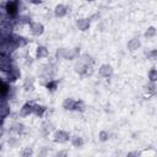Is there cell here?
I'll return each mask as SVG.
<instances>
[{"mask_svg":"<svg viewBox=\"0 0 157 157\" xmlns=\"http://www.w3.org/2000/svg\"><path fill=\"white\" fill-rule=\"evenodd\" d=\"M2 11L6 13L9 18H16L18 15V1L17 0H7L1 5Z\"/></svg>","mask_w":157,"mask_h":157,"instance_id":"cell-1","label":"cell"},{"mask_svg":"<svg viewBox=\"0 0 157 157\" xmlns=\"http://www.w3.org/2000/svg\"><path fill=\"white\" fill-rule=\"evenodd\" d=\"M70 139V134L65 130H55L53 134V141L55 144H66Z\"/></svg>","mask_w":157,"mask_h":157,"instance_id":"cell-2","label":"cell"},{"mask_svg":"<svg viewBox=\"0 0 157 157\" xmlns=\"http://www.w3.org/2000/svg\"><path fill=\"white\" fill-rule=\"evenodd\" d=\"M28 27H29L31 33H32L33 36H36V37H39V36H42V34L44 33V26H43V23H40V22L31 21V22L28 23Z\"/></svg>","mask_w":157,"mask_h":157,"instance_id":"cell-3","label":"cell"},{"mask_svg":"<svg viewBox=\"0 0 157 157\" xmlns=\"http://www.w3.org/2000/svg\"><path fill=\"white\" fill-rule=\"evenodd\" d=\"M10 39L12 40V43H13V45H15L16 49L26 47V45L28 44V42H29L26 37H22V36H20V34H13V33L10 36Z\"/></svg>","mask_w":157,"mask_h":157,"instance_id":"cell-4","label":"cell"},{"mask_svg":"<svg viewBox=\"0 0 157 157\" xmlns=\"http://www.w3.org/2000/svg\"><path fill=\"white\" fill-rule=\"evenodd\" d=\"M12 66H13V64H12V60H11V55H10V54H1L0 67H1L2 72L6 74Z\"/></svg>","mask_w":157,"mask_h":157,"instance_id":"cell-5","label":"cell"},{"mask_svg":"<svg viewBox=\"0 0 157 157\" xmlns=\"http://www.w3.org/2000/svg\"><path fill=\"white\" fill-rule=\"evenodd\" d=\"M113 72H114V69L110 64H102L98 69V74L102 76V77H105V78H109L113 76Z\"/></svg>","mask_w":157,"mask_h":157,"instance_id":"cell-6","label":"cell"},{"mask_svg":"<svg viewBox=\"0 0 157 157\" xmlns=\"http://www.w3.org/2000/svg\"><path fill=\"white\" fill-rule=\"evenodd\" d=\"M21 77V71L16 67V66H12L7 72H6V80L11 83V82H16L18 78Z\"/></svg>","mask_w":157,"mask_h":157,"instance_id":"cell-7","label":"cell"},{"mask_svg":"<svg viewBox=\"0 0 157 157\" xmlns=\"http://www.w3.org/2000/svg\"><path fill=\"white\" fill-rule=\"evenodd\" d=\"M33 109H34V104L31 102H26L23 103V105L20 108V117L25 118V117H29L31 114H33Z\"/></svg>","mask_w":157,"mask_h":157,"instance_id":"cell-8","label":"cell"},{"mask_svg":"<svg viewBox=\"0 0 157 157\" xmlns=\"http://www.w3.org/2000/svg\"><path fill=\"white\" fill-rule=\"evenodd\" d=\"M67 11H69V9H67V6H65L64 4H58V5L54 7V10H53L54 16L58 17V18L65 17V16L67 15Z\"/></svg>","mask_w":157,"mask_h":157,"instance_id":"cell-9","label":"cell"},{"mask_svg":"<svg viewBox=\"0 0 157 157\" xmlns=\"http://www.w3.org/2000/svg\"><path fill=\"white\" fill-rule=\"evenodd\" d=\"M10 130H11V132H13L15 135L21 136V135H23V134L26 132V125L22 124V123H20V121H16V123H13V124L10 126Z\"/></svg>","mask_w":157,"mask_h":157,"instance_id":"cell-10","label":"cell"},{"mask_svg":"<svg viewBox=\"0 0 157 157\" xmlns=\"http://www.w3.org/2000/svg\"><path fill=\"white\" fill-rule=\"evenodd\" d=\"M90 25H91V23H90V20H88V18L80 17V18L76 20V27H77V29L81 31V32L87 31V29L90 28Z\"/></svg>","mask_w":157,"mask_h":157,"instance_id":"cell-11","label":"cell"},{"mask_svg":"<svg viewBox=\"0 0 157 157\" xmlns=\"http://www.w3.org/2000/svg\"><path fill=\"white\" fill-rule=\"evenodd\" d=\"M126 48H128L129 52H135V50H137V49L141 48V40H140L139 38L134 37V38H131V39L128 42Z\"/></svg>","mask_w":157,"mask_h":157,"instance_id":"cell-12","label":"cell"},{"mask_svg":"<svg viewBox=\"0 0 157 157\" xmlns=\"http://www.w3.org/2000/svg\"><path fill=\"white\" fill-rule=\"evenodd\" d=\"M55 74V65L49 63L45 66H43V76H45L48 80H50Z\"/></svg>","mask_w":157,"mask_h":157,"instance_id":"cell-13","label":"cell"},{"mask_svg":"<svg viewBox=\"0 0 157 157\" xmlns=\"http://www.w3.org/2000/svg\"><path fill=\"white\" fill-rule=\"evenodd\" d=\"M49 56V50L44 45H38L36 49V58L37 59H44Z\"/></svg>","mask_w":157,"mask_h":157,"instance_id":"cell-14","label":"cell"},{"mask_svg":"<svg viewBox=\"0 0 157 157\" xmlns=\"http://www.w3.org/2000/svg\"><path fill=\"white\" fill-rule=\"evenodd\" d=\"M61 105H63L64 110H69V112H72V110H75L76 99H74V98H71V97H70V98H65Z\"/></svg>","mask_w":157,"mask_h":157,"instance_id":"cell-15","label":"cell"},{"mask_svg":"<svg viewBox=\"0 0 157 157\" xmlns=\"http://www.w3.org/2000/svg\"><path fill=\"white\" fill-rule=\"evenodd\" d=\"M10 91H11L10 82L2 80V82H1V97H2V99H7V97L10 96Z\"/></svg>","mask_w":157,"mask_h":157,"instance_id":"cell-16","label":"cell"},{"mask_svg":"<svg viewBox=\"0 0 157 157\" xmlns=\"http://www.w3.org/2000/svg\"><path fill=\"white\" fill-rule=\"evenodd\" d=\"M0 109H1V118H2V120H5L10 115V113H11L10 104L7 103L6 99H2V103H1V108Z\"/></svg>","mask_w":157,"mask_h":157,"instance_id":"cell-17","label":"cell"},{"mask_svg":"<svg viewBox=\"0 0 157 157\" xmlns=\"http://www.w3.org/2000/svg\"><path fill=\"white\" fill-rule=\"evenodd\" d=\"M23 90L26 92H32L34 90V80L32 77H26L23 80Z\"/></svg>","mask_w":157,"mask_h":157,"instance_id":"cell-18","label":"cell"},{"mask_svg":"<svg viewBox=\"0 0 157 157\" xmlns=\"http://www.w3.org/2000/svg\"><path fill=\"white\" fill-rule=\"evenodd\" d=\"M40 131H42V134L43 135H49L50 132H53L54 131V125L50 123V121H44L43 124H42V126H40Z\"/></svg>","mask_w":157,"mask_h":157,"instance_id":"cell-19","label":"cell"},{"mask_svg":"<svg viewBox=\"0 0 157 157\" xmlns=\"http://www.w3.org/2000/svg\"><path fill=\"white\" fill-rule=\"evenodd\" d=\"M70 141H71V145H72L74 147H76V148L82 147V146L85 145V140H83V137L80 136V135H74V136L70 139Z\"/></svg>","mask_w":157,"mask_h":157,"instance_id":"cell-20","label":"cell"},{"mask_svg":"<svg viewBox=\"0 0 157 157\" xmlns=\"http://www.w3.org/2000/svg\"><path fill=\"white\" fill-rule=\"evenodd\" d=\"M58 87H59V80H56V78H50V80H48V82L45 83V88H47L49 92H55Z\"/></svg>","mask_w":157,"mask_h":157,"instance_id":"cell-21","label":"cell"},{"mask_svg":"<svg viewBox=\"0 0 157 157\" xmlns=\"http://www.w3.org/2000/svg\"><path fill=\"white\" fill-rule=\"evenodd\" d=\"M47 112V107L42 105V104H34V109H33V114L38 118H43L44 114Z\"/></svg>","mask_w":157,"mask_h":157,"instance_id":"cell-22","label":"cell"},{"mask_svg":"<svg viewBox=\"0 0 157 157\" xmlns=\"http://www.w3.org/2000/svg\"><path fill=\"white\" fill-rule=\"evenodd\" d=\"M80 60H81L82 63H85L86 65H88V66H93V64H94L93 56H92L91 54H88V53L81 54V55H80Z\"/></svg>","mask_w":157,"mask_h":157,"instance_id":"cell-23","label":"cell"},{"mask_svg":"<svg viewBox=\"0 0 157 157\" xmlns=\"http://www.w3.org/2000/svg\"><path fill=\"white\" fill-rule=\"evenodd\" d=\"M69 50L70 49H66V48H58L56 49V53H55V56L58 60H66L67 59V55H69Z\"/></svg>","mask_w":157,"mask_h":157,"instance_id":"cell-24","label":"cell"},{"mask_svg":"<svg viewBox=\"0 0 157 157\" xmlns=\"http://www.w3.org/2000/svg\"><path fill=\"white\" fill-rule=\"evenodd\" d=\"M157 34V28L155 26H148L146 28V31L144 32V37L145 38H153Z\"/></svg>","mask_w":157,"mask_h":157,"instance_id":"cell-25","label":"cell"},{"mask_svg":"<svg viewBox=\"0 0 157 157\" xmlns=\"http://www.w3.org/2000/svg\"><path fill=\"white\" fill-rule=\"evenodd\" d=\"M145 88H146V92L148 93V94H151V96H155V94H157V86H156V82H148L146 86H145Z\"/></svg>","mask_w":157,"mask_h":157,"instance_id":"cell-26","label":"cell"},{"mask_svg":"<svg viewBox=\"0 0 157 157\" xmlns=\"http://www.w3.org/2000/svg\"><path fill=\"white\" fill-rule=\"evenodd\" d=\"M78 58H80V48L76 47V48L69 50V55H67L66 60H74V59H78Z\"/></svg>","mask_w":157,"mask_h":157,"instance_id":"cell-27","label":"cell"},{"mask_svg":"<svg viewBox=\"0 0 157 157\" xmlns=\"http://www.w3.org/2000/svg\"><path fill=\"white\" fill-rule=\"evenodd\" d=\"M147 77H148V81L157 82V69L156 67H151L148 74H147Z\"/></svg>","mask_w":157,"mask_h":157,"instance_id":"cell-28","label":"cell"},{"mask_svg":"<svg viewBox=\"0 0 157 157\" xmlns=\"http://www.w3.org/2000/svg\"><path fill=\"white\" fill-rule=\"evenodd\" d=\"M98 140L101 142H107L109 140V132L107 130H101L98 134Z\"/></svg>","mask_w":157,"mask_h":157,"instance_id":"cell-29","label":"cell"},{"mask_svg":"<svg viewBox=\"0 0 157 157\" xmlns=\"http://www.w3.org/2000/svg\"><path fill=\"white\" fill-rule=\"evenodd\" d=\"M145 56H146L148 60H155V59H157V49H151V50L145 52Z\"/></svg>","mask_w":157,"mask_h":157,"instance_id":"cell-30","label":"cell"},{"mask_svg":"<svg viewBox=\"0 0 157 157\" xmlns=\"http://www.w3.org/2000/svg\"><path fill=\"white\" fill-rule=\"evenodd\" d=\"M85 103H83V101H76V105H75V110L74 112H80V113H82V112H85Z\"/></svg>","mask_w":157,"mask_h":157,"instance_id":"cell-31","label":"cell"},{"mask_svg":"<svg viewBox=\"0 0 157 157\" xmlns=\"http://www.w3.org/2000/svg\"><path fill=\"white\" fill-rule=\"evenodd\" d=\"M21 156H22V157H31V156H33V150H32V147H25V148L21 151Z\"/></svg>","mask_w":157,"mask_h":157,"instance_id":"cell-32","label":"cell"},{"mask_svg":"<svg viewBox=\"0 0 157 157\" xmlns=\"http://www.w3.org/2000/svg\"><path fill=\"white\" fill-rule=\"evenodd\" d=\"M29 4H32V5H40L42 2H43V0H27Z\"/></svg>","mask_w":157,"mask_h":157,"instance_id":"cell-33","label":"cell"},{"mask_svg":"<svg viewBox=\"0 0 157 157\" xmlns=\"http://www.w3.org/2000/svg\"><path fill=\"white\" fill-rule=\"evenodd\" d=\"M67 152L66 151H60V152H56V156H66Z\"/></svg>","mask_w":157,"mask_h":157,"instance_id":"cell-34","label":"cell"},{"mask_svg":"<svg viewBox=\"0 0 157 157\" xmlns=\"http://www.w3.org/2000/svg\"><path fill=\"white\" fill-rule=\"evenodd\" d=\"M140 155V152H130V153H128V156H139Z\"/></svg>","mask_w":157,"mask_h":157,"instance_id":"cell-35","label":"cell"},{"mask_svg":"<svg viewBox=\"0 0 157 157\" xmlns=\"http://www.w3.org/2000/svg\"><path fill=\"white\" fill-rule=\"evenodd\" d=\"M86 1H87V2H93L94 0H86Z\"/></svg>","mask_w":157,"mask_h":157,"instance_id":"cell-36","label":"cell"}]
</instances>
